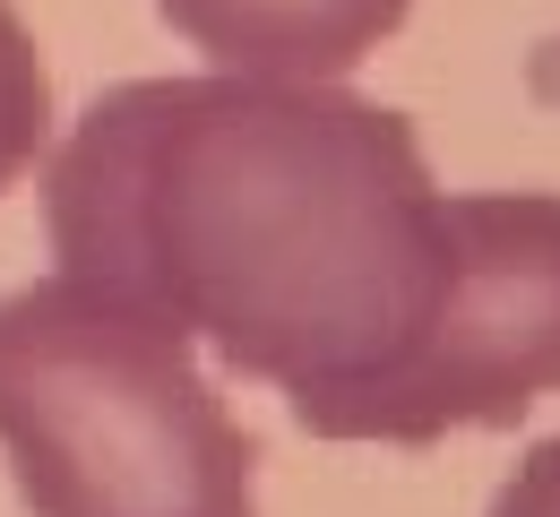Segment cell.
<instances>
[{"label": "cell", "instance_id": "2", "mask_svg": "<svg viewBox=\"0 0 560 517\" xmlns=\"http://www.w3.org/2000/svg\"><path fill=\"white\" fill-rule=\"evenodd\" d=\"M0 448L26 517H259V448L190 337L70 268L0 294Z\"/></svg>", "mask_w": 560, "mask_h": 517}, {"label": "cell", "instance_id": "4", "mask_svg": "<svg viewBox=\"0 0 560 517\" xmlns=\"http://www.w3.org/2000/svg\"><path fill=\"white\" fill-rule=\"evenodd\" d=\"M155 17L215 70L346 78L415 17V0H155Z\"/></svg>", "mask_w": 560, "mask_h": 517}, {"label": "cell", "instance_id": "5", "mask_svg": "<svg viewBox=\"0 0 560 517\" xmlns=\"http://www.w3.org/2000/svg\"><path fill=\"white\" fill-rule=\"evenodd\" d=\"M44 148H52V70H44L26 17L0 0V190H18Z\"/></svg>", "mask_w": 560, "mask_h": 517}, {"label": "cell", "instance_id": "3", "mask_svg": "<svg viewBox=\"0 0 560 517\" xmlns=\"http://www.w3.org/2000/svg\"><path fill=\"white\" fill-rule=\"evenodd\" d=\"M560 388V190H448L440 294L406 363L362 388L337 440L431 448L448 432H509Z\"/></svg>", "mask_w": 560, "mask_h": 517}, {"label": "cell", "instance_id": "1", "mask_svg": "<svg viewBox=\"0 0 560 517\" xmlns=\"http://www.w3.org/2000/svg\"><path fill=\"white\" fill-rule=\"evenodd\" d=\"M440 181L406 113L337 78H121L44 173L70 277L164 310L337 440L440 294Z\"/></svg>", "mask_w": 560, "mask_h": 517}]
</instances>
